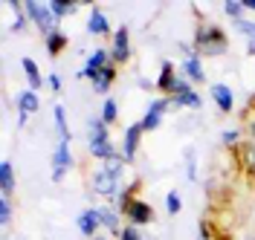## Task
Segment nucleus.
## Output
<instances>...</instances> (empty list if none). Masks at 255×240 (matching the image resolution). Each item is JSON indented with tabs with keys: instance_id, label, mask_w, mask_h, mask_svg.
Wrapping results in <instances>:
<instances>
[{
	"instance_id": "obj_23",
	"label": "nucleus",
	"mask_w": 255,
	"mask_h": 240,
	"mask_svg": "<svg viewBox=\"0 0 255 240\" xmlns=\"http://www.w3.org/2000/svg\"><path fill=\"white\" fill-rule=\"evenodd\" d=\"M90 148V157L93 160H102V162H108V160H113L119 151L113 148V142H99V145H87Z\"/></svg>"
},
{
	"instance_id": "obj_20",
	"label": "nucleus",
	"mask_w": 255,
	"mask_h": 240,
	"mask_svg": "<svg viewBox=\"0 0 255 240\" xmlns=\"http://www.w3.org/2000/svg\"><path fill=\"white\" fill-rule=\"evenodd\" d=\"M44 47H47V52L55 58V55H61L64 49H67V35L64 32H49V35H44Z\"/></svg>"
},
{
	"instance_id": "obj_29",
	"label": "nucleus",
	"mask_w": 255,
	"mask_h": 240,
	"mask_svg": "<svg viewBox=\"0 0 255 240\" xmlns=\"http://www.w3.org/2000/svg\"><path fill=\"white\" fill-rule=\"evenodd\" d=\"M223 12L232 17V20H241V17H244V12H247V6H244L241 0H226V3H223Z\"/></svg>"
},
{
	"instance_id": "obj_25",
	"label": "nucleus",
	"mask_w": 255,
	"mask_h": 240,
	"mask_svg": "<svg viewBox=\"0 0 255 240\" xmlns=\"http://www.w3.org/2000/svg\"><path fill=\"white\" fill-rule=\"evenodd\" d=\"M9 6L15 9V23H12V32H23V29H26V23H29V17H26V9H23L17 0H12Z\"/></svg>"
},
{
	"instance_id": "obj_44",
	"label": "nucleus",
	"mask_w": 255,
	"mask_h": 240,
	"mask_svg": "<svg viewBox=\"0 0 255 240\" xmlns=\"http://www.w3.org/2000/svg\"><path fill=\"white\" fill-rule=\"evenodd\" d=\"M90 240H108V238H102V235H96V238H90Z\"/></svg>"
},
{
	"instance_id": "obj_5",
	"label": "nucleus",
	"mask_w": 255,
	"mask_h": 240,
	"mask_svg": "<svg viewBox=\"0 0 255 240\" xmlns=\"http://www.w3.org/2000/svg\"><path fill=\"white\" fill-rule=\"evenodd\" d=\"M171 107V98L165 96V98H157V101H151L148 104V110H145L142 116V130H159V125H162V113Z\"/></svg>"
},
{
	"instance_id": "obj_11",
	"label": "nucleus",
	"mask_w": 255,
	"mask_h": 240,
	"mask_svg": "<svg viewBox=\"0 0 255 240\" xmlns=\"http://www.w3.org/2000/svg\"><path fill=\"white\" fill-rule=\"evenodd\" d=\"M99 142H111V133H108V125L102 122V116L87 122V145H99Z\"/></svg>"
},
{
	"instance_id": "obj_35",
	"label": "nucleus",
	"mask_w": 255,
	"mask_h": 240,
	"mask_svg": "<svg viewBox=\"0 0 255 240\" xmlns=\"http://www.w3.org/2000/svg\"><path fill=\"white\" fill-rule=\"evenodd\" d=\"M186 168H189V179L194 182L197 179V157H194V151H186Z\"/></svg>"
},
{
	"instance_id": "obj_8",
	"label": "nucleus",
	"mask_w": 255,
	"mask_h": 240,
	"mask_svg": "<svg viewBox=\"0 0 255 240\" xmlns=\"http://www.w3.org/2000/svg\"><path fill=\"white\" fill-rule=\"evenodd\" d=\"M142 125L136 122V125H130V128L125 130V136H122V157H125V162H133L136 160V148H139V139H142Z\"/></svg>"
},
{
	"instance_id": "obj_34",
	"label": "nucleus",
	"mask_w": 255,
	"mask_h": 240,
	"mask_svg": "<svg viewBox=\"0 0 255 240\" xmlns=\"http://www.w3.org/2000/svg\"><path fill=\"white\" fill-rule=\"evenodd\" d=\"M12 220V203H9V197H0V226H9Z\"/></svg>"
},
{
	"instance_id": "obj_13",
	"label": "nucleus",
	"mask_w": 255,
	"mask_h": 240,
	"mask_svg": "<svg viewBox=\"0 0 255 240\" xmlns=\"http://www.w3.org/2000/svg\"><path fill=\"white\" fill-rule=\"evenodd\" d=\"M87 32L99 35V38L111 35V23H108V17H105L102 9H90V17H87Z\"/></svg>"
},
{
	"instance_id": "obj_4",
	"label": "nucleus",
	"mask_w": 255,
	"mask_h": 240,
	"mask_svg": "<svg viewBox=\"0 0 255 240\" xmlns=\"http://www.w3.org/2000/svg\"><path fill=\"white\" fill-rule=\"evenodd\" d=\"M111 61L113 64H128V61H130V35H128V26H119V29L113 32Z\"/></svg>"
},
{
	"instance_id": "obj_32",
	"label": "nucleus",
	"mask_w": 255,
	"mask_h": 240,
	"mask_svg": "<svg viewBox=\"0 0 255 240\" xmlns=\"http://www.w3.org/2000/svg\"><path fill=\"white\" fill-rule=\"evenodd\" d=\"M221 142L226 145V148H235V145L241 142V130H238V128H226V130L221 133Z\"/></svg>"
},
{
	"instance_id": "obj_1",
	"label": "nucleus",
	"mask_w": 255,
	"mask_h": 240,
	"mask_svg": "<svg viewBox=\"0 0 255 240\" xmlns=\"http://www.w3.org/2000/svg\"><path fill=\"white\" fill-rule=\"evenodd\" d=\"M229 49V41H226V32L215 23H206V26H197V35H194V55H223Z\"/></svg>"
},
{
	"instance_id": "obj_37",
	"label": "nucleus",
	"mask_w": 255,
	"mask_h": 240,
	"mask_svg": "<svg viewBox=\"0 0 255 240\" xmlns=\"http://www.w3.org/2000/svg\"><path fill=\"white\" fill-rule=\"evenodd\" d=\"M47 84H49V90H52V93H61V90H64V87H61V76H58V73H49Z\"/></svg>"
},
{
	"instance_id": "obj_33",
	"label": "nucleus",
	"mask_w": 255,
	"mask_h": 240,
	"mask_svg": "<svg viewBox=\"0 0 255 240\" xmlns=\"http://www.w3.org/2000/svg\"><path fill=\"white\" fill-rule=\"evenodd\" d=\"M241 157H244V165H247V171H250V174H255V145H244Z\"/></svg>"
},
{
	"instance_id": "obj_6",
	"label": "nucleus",
	"mask_w": 255,
	"mask_h": 240,
	"mask_svg": "<svg viewBox=\"0 0 255 240\" xmlns=\"http://www.w3.org/2000/svg\"><path fill=\"white\" fill-rule=\"evenodd\" d=\"M125 217L130 220V226H148L151 220H154V211H151V206L145 203V200H130V206H128Z\"/></svg>"
},
{
	"instance_id": "obj_38",
	"label": "nucleus",
	"mask_w": 255,
	"mask_h": 240,
	"mask_svg": "<svg viewBox=\"0 0 255 240\" xmlns=\"http://www.w3.org/2000/svg\"><path fill=\"white\" fill-rule=\"evenodd\" d=\"M200 240H212V235H209V223H200Z\"/></svg>"
},
{
	"instance_id": "obj_42",
	"label": "nucleus",
	"mask_w": 255,
	"mask_h": 240,
	"mask_svg": "<svg viewBox=\"0 0 255 240\" xmlns=\"http://www.w3.org/2000/svg\"><path fill=\"white\" fill-rule=\"evenodd\" d=\"M64 174H67V171H52V182H61Z\"/></svg>"
},
{
	"instance_id": "obj_2",
	"label": "nucleus",
	"mask_w": 255,
	"mask_h": 240,
	"mask_svg": "<svg viewBox=\"0 0 255 240\" xmlns=\"http://www.w3.org/2000/svg\"><path fill=\"white\" fill-rule=\"evenodd\" d=\"M23 9H26V17H29L32 23L41 29L44 35H49V32H55V15L49 12V3H38V0H26L23 3Z\"/></svg>"
},
{
	"instance_id": "obj_16",
	"label": "nucleus",
	"mask_w": 255,
	"mask_h": 240,
	"mask_svg": "<svg viewBox=\"0 0 255 240\" xmlns=\"http://www.w3.org/2000/svg\"><path fill=\"white\" fill-rule=\"evenodd\" d=\"M73 168V154H70V142H58L55 154H52V171H67Z\"/></svg>"
},
{
	"instance_id": "obj_40",
	"label": "nucleus",
	"mask_w": 255,
	"mask_h": 240,
	"mask_svg": "<svg viewBox=\"0 0 255 240\" xmlns=\"http://www.w3.org/2000/svg\"><path fill=\"white\" fill-rule=\"evenodd\" d=\"M247 52H250V55H255V38H247Z\"/></svg>"
},
{
	"instance_id": "obj_28",
	"label": "nucleus",
	"mask_w": 255,
	"mask_h": 240,
	"mask_svg": "<svg viewBox=\"0 0 255 240\" xmlns=\"http://www.w3.org/2000/svg\"><path fill=\"white\" fill-rule=\"evenodd\" d=\"M125 157H122V154H116V157H113V160H108L105 162V165H102V168H105V171H108V174H113V176H119V179H122V171H125Z\"/></svg>"
},
{
	"instance_id": "obj_41",
	"label": "nucleus",
	"mask_w": 255,
	"mask_h": 240,
	"mask_svg": "<svg viewBox=\"0 0 255 240\" xmlns=\"http://www.w3.org/2000/svg\"><path fill=\"white\" fill-rule=\"evenodd\" d=\"M26 119H29L26 113H17V128H23V125H26Z\"/></svg>"
},
{
	"instance_id": "obj_24",
	"label": "nucleus",
	"mask_w": 255,
	"mask_h": 240,
	"mask_svg": "<svg viewBox=\"0 0 255 240\" xmlns=\"http://www.w3.org/2000/svg\"><path fill=\"white\" fill-rule=\"evenodd\" d=\"M79 9V3H64V0H49V12L55 15V20H64L67 15H73Z\"/></svg>"
},
{
	"instance_id": "obj_10",
	"label": "nucleus",
	"mask_w": 255,
	"mask_h": 240,
	"mask_svg": "<svg viewBox=\"0 0 255 240\" xmlns=\"http://www.w3.org/2000/svg\"><path fill=\"white\" fill-rule=\"evenodd\" d=\"M183 76H186L191 84L206 81V70L200 64V55H186V58H183Z\"/></svg>"
},
{
	"instance_id": "obj_3",
	"label": "nucleus",
	"mask_w": 255,
	"mask_h": 240,
	"mask_svg": "<svg viewBox=\"0 0 255 240\" xmlns=\"http://www.w3.org/2000/svg\"><path fill=\"white\" fill-rule=\"evenodd\" d=\"M90 185H93V191L99 197H116V194L122 191V185H119V176L108 174L105 168H99L93 176H90Z\"/></svg>"
},
{
	"instance_id": "obj_39",
	"label": "nucleus",
	"mask_w": 255,
	"mask_h": 240,
	"mask_svg": "<svg viewBox=\"0 0 255 240\" xmlns=\"http://www.w3.org/2000/svg\"><path fill=\"white\" fill-rule=\"evenodd\" d=\"M247 133L255 139V116H250V122H247Z\"/></svg>"
},
{
	"instance_id": "obj_31",
	"label": "nucleus",
	"mask_w": 255,
	"mask_h": 240,
	"mask_svg": "<svg viewBox=\"0 0 255 240\" xmlns=\"http://www.w3.org/2000/svg\"><path fill=\"white\" fill-rule=\"evenodd\" d=\"M232 26H235L238 32H244L247 38H255V20H250V17H241V20H232Z\"/></svg>"
},
{
	"instance_id": "obj_22",
	"label": "nucleus",
	"mask_w": 255,
	"mask_h": 240,
	"mask_svg": "<svg viewBox=\"0 0 255 240\" xmlns=\"http://www.w3.org/2000/svg\"><path fill=\"white\" fill-rule=\"evenodd\" d=\"M52 119H55V128H58V142H70V128H67V119H64V104L52 107Z\"/></svg>"
},
{
	"instance_id": "obj_21",
	"label": "nucleus",
	"mask_w": 255,
	"mask_h": 240,
	"mask_svg": "<svg viewBox=\"0 0 255 240\" xmlns=\"http://www.w3.org/2000/svg\"><path fill=\"white\" fill-rule=\"evenodd\" d=\"M99 217H102V226H105L108 232H113V235H122V229H119V211L102 206V208H99Z\"/></svg>"
},
{
	"instance_id": "obj_14",
	"label": "nucleus",
	"mask_w": 255,
	"mask_h": 240,
	"mask_svg": "<svg viewBox=\"0 0 255 240\" xmlns=\"http://www.w3.org/2000/svg\"><path fill=\"white\" fill-rule=\"evenodd\" d=\"M212 98H215V104H218L221 113H229L235 107V96H232V90L226 84H212Z\"/></svg>"
},
{
	"instance_id": "obj_12",
	"label": "nucleus",
	"mask_w": 255,
	"mask_h": 240,
	"mask_svg": "<svg viewBox=\"0 0 255 240\" xmlns=\"http://www.w3.org/2000/svg\"><path fill=\"white\" fill-rule=\"evenodd\" d=\"M15 104H17V113H26V116L41 110V101H38V93L35 90H20L15 96Z\"/></svg>"
},
{
	"instance_id": "obj_43",
	"label": "nucleus",
	"mask_w": 255,
	"mask_h": 240,
	"mask_svg": "<svg viewBox=\"0 0 255 240\" xmlns=\"http://www.w3.org/2000/svg\"><path fill=\"white\" fill-rule=\"evenodd\" d=\"M244 6H247V12H255V0H247Z\"/></svg>"
},
{
	"instance_id": "obj_27",
	"label": "nucleus",
	"mask_w": 255,
	"mask_h": 240,
	"mask_svg": "<svg viewBox=\"0 0 255 240\" xmlns=\"http://www.w3.org/2000/svg\"><path fill=\"white\" fill-rule=\"evenodd\" d=\"M168 98H171V96H168ZM171 104H174V107H189V110H197V107H200V96L191 90V93H186V96L171 98Z\"/></svg>"
},
{
	"instance_id": "obj_26",
	"label": "nucleus",
	"mask_w": 255,
	"mask_h": 240,
	"mask_svg": "<svg viewBox=\"0 0 255 240\" xmlns=\"http://www.w3.org/2000/svg\"><path fill=\"white\" fill-rule=\"evenodd\" d=\"M116 119H119V104H116V98H105V107H102V122L111 128Z\"/></svg>"
},
{
	"instance_id": "obj_36",
	"label": "nucleus",
	"mask_w": 255,
	"mask_h": 240,
	"mask_svg": "<svg viewBox=\"0 0 255 240\" xmlns=\"http://www.w3.org/2000/svg\"><path fill=\"white\" fill-rule=\"evenodd\" d=\"M119 240H145V238H142V232H139V226H125Z\"/></svg>"
},
{
	"instance_id": "obj_18",
	"label": "nucleus",
	"mask_w": 255,
	"mask_h": 240,
	"mask_svg": "<svg viewBox=\"0 0 255 240\" xmlns=\"http://www.w3.org/2000/svg\"><path fill=\"white\" fill-rule=\"evenodd\" d=\"M20 67H23V76H26V81H29V90H41V84H44V79H41V70H38V64L32 61V58H23L20 61Z\"/></svg>"
},
{
	"instance_id": "obj_15",
	"label": "nucleus",
	"mask_w": 255,
	"mask_h": 240,
	"mask_svg": "<svg viewBox=\"0 0 255 240\" xmlns=\"http://www.w3.org/2000/svg\"><path fill=\"white\" fill-rule=\"evenodd\" d=\"M113 81H116V67L108 64L105 70H99V73H96L93 79H90V84H93V90H96V93H108V90L113 87Z\"/></svg>"
},
{
	"instance_id": "obj_9",
	"label": "nucleus",
	"mask_w": 255,
	"mask_h": 240,
	"mask_svg": "<svg viewBox=\"0 0 255 240\" xmlns=\"http://www.w3.org/2000/svg\"><path fill=\"white\" fill-rule=\"evenodd\" d=\"M76 226H79V232L84 238L90 240L96 238V232L102 229V217H99V208H84L79 217H76Z\"/></svg>"
},
{
	"instance_id": "obj_19",
	"label": "nucleus",
	"mask_w": 255,
	"mask_h": 240,
	"mask_svg": "<svg viewBox=\"0 0 255 240\" xmlns=\"http://www.w3.org/2000/svg\"><path fill=\"white\" fill-rule=\"evenodd\" d=\"M174 79H177V76H174V64H171V61H162V64H159V76H157V90L168 96L171 81H174Z\"/></svg>"
},
{
	"instance_id": "obj_7",
	"label": "nucleus",
	"mask_w": 255,
	"mask_h": 240,
	"mask_svg": "<svg viewBox=\"0 0 255 240\" xmlns=\"http://www.w3.org/2000/svg\"><path fill=\"white\" fill-rule=\"evenodd\" d=\"M108 64H111V52H108V49H93V52H90V58L84 61V67L79 70V76H81V79H93L96 73H99V70H105Z\"/></svg>"
},
{
	"instance_id": "obj_17",
	"label": "nucleus",
	"mask_w": 255,
	"mask_h": 240,
	"mask_svg": "<svg viewBox=\"0 0 255 240\" xmlns=\"http://www.w3.org/2000/svg\"><path fill=\"white\" fill-rule=\"evenodd\" d=\"M12 191H15V168L9 160H3L0 162V197H9Z\"/></svg>"
},
{
	"instance_id": "obj_30",
	"label": "nucleus",
	"mask_w": 255,
	"mask_h": 240,
	"mask_svg": "<svg viewBox=\"0 0 255 240\" xmlns=\"http://www.w3.org/2000/svg\"><path fill=\"white\" fill-rule=\"evenodd\" d=\"M165 208H168V214H180V208H183L180 191H168L165 194Z\"/></svg>"
}]
</instances>
